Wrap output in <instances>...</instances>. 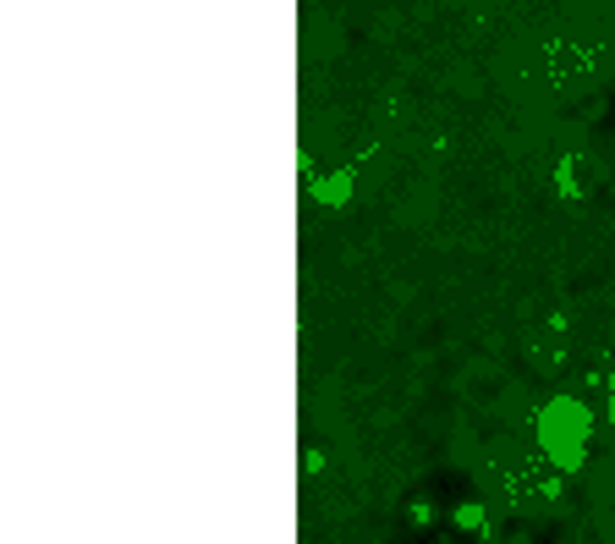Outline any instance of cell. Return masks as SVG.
<instances>
[{
  "instance_id": "1",
  "label": "cell",
  "mask_w": 615,
  "mask_h": 544,
  "mask_svg": "<svg viewBox=\"0 0 615 544\" xmlns=\"http://www.w3.org/2000/svg\"><path fill=\"white\" fill-rule=\"evenodd\" d=\"M308 56L363 44L401 72L506 93L577 89L615 67V0H302Z\"/></svg>"
}]
</instances>
